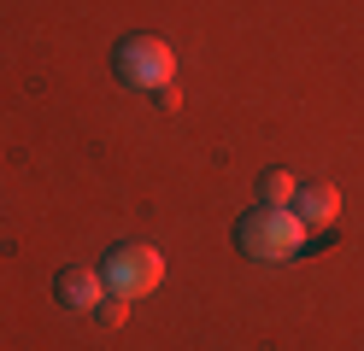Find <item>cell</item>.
<instances>
[{
  "label": "cell",
  "instance_id": "obj_1",
  "mask_svg": "<svg viewBox=\"0 0 364 351\" xmlns=\"http://www.w3.org/2000/svg\"><path fill=\"white\" fill-rule=\"evenodd\" d=\"M306 240H311V228L294 217V211H277V205H253L235 223V246L253 257V264H288V257L306 252Z\"/></svg>",
  "mask_w": 364,
  "mask_h": 351
},
{
  "label": "cell",
  "instance_id": "obj_2",
  "mask_svg": "<svg viewBox=\"0 0 364 351\" xmlns=\"http://www.w3.org/2000/svg\"><path fill=\"white\" fill-rule=\"evenodd\" d=\"M100 281H106V293L112 299H147L159 281H165V257H159L147 240H124V246H112L100 257Z\"/></svg>",
  "mask_w": 364,
  "mask_h": 351
},
{
  "label": "cell",
  "instance_id": "obj_3",
  "mask_svg": "<svg viewBox=\"0 0 364 351\" xmlns=\"http://www.w3.org/2000/svg\"><path fill=\"white\" fill-rule=\"evenodd\" d=\"M112 70H118L124 88L165 94L171 77H176V53H171V41H159V35H124L112 47Z\"/></svg>",
  "mask_w": 364,
  "mask_h": 351
},
{
  "label": "cell",
  "instance_id": "obj_4",
  "mask_svg": "<svg viewBox=\"0 0 364 351\" xmlns=\"http://www.w3.org/2000/svg\"><path fill=\"white\" fill-rule=\"evenodd\" d=\"M53 299L65 304V311H77V316H95L106 304V281H100V269H88V264H65L53 275Z\"/></svg>",
  "mask_w": 364,
  "mask_h": 351
},
{
  "label": "cell",
  "instance_id": "obj_5",
  "mask_svg": "<svg viewBox=\"0 0 364 351\" xmlns=\"http://www.w3.org/2000/svg\"><path fill=\"white\" fill-rule=\"evenodd\" d=\"M288 211H294L306 228H329V223L341 217V187H335V182H306L300 194H294Z\"/></svg>",
  "mask_w": 364,
  "mask_h": 351
},
{
  "label": "cell",
  "instance_id": "obj_6",
  "mask_svg": "<svg viewBox=\"0 0 364 351\" xmlns=\"http://www.w3.org/2000/svg\"><path fill=\"white\" fill-rule=\"evenodd\" d=\"M294 194H300V182H294L288 170H264V176H259V205L288 211V205H294Z\"/></svg>",
  "mask_w": 364,
  "mask_h": 351
},
{
  "label": "cell",
  "instance_id": "obj_7",
  "mask_svg": "<svg viewBox=\"0 0 364 351\" xmlns=\"http://www.w3.org/2000/svg\"><path fill=\"white\" fill-rule=\"evenodd\" d=\"M124 311H129V299H112V293H106V304H100L95 316H100L106 328H118V322H124Z\"/></svg>",
  "mask_w": 364,
  "mask_h": 351
}]
</instances>
